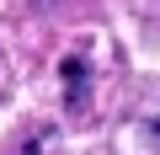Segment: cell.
<instances>
[{
	"instance_id": "1",
	"label": "cell",
	"mask_w": 160,
	"mask_h": 155,
	"mask_svg": "<svg viewBox=\"0 0 160 155\" xmlns=\"http://www.w3.org/2000/svg\"><path fill=\"white\" fill-rule=\"evenodd\" d=\"M64 91H69V102L86 91V64H80V59H64Z\"/></svg>"
}]
</instances>
